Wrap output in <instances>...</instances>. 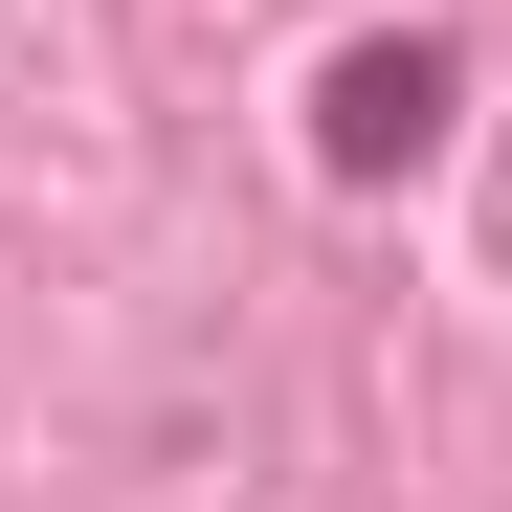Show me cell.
<instances>
[{
    "mask_svg": "<svg viewBox=\"0 0 512 512\" xmlns=\"http://www.w3.org/2000/svg\"><path fill=\"white\" fill-rule=\"evenodd\" d=\"M446 90H468V67L446 45H334V90H312V156H334V179H401V156H446Z\"/></svg>",
    "mask_w": 512,
    "mask_h": 512,
    "instance_id": "6da1fadb",
    "label": "cell"
}]
</instances>
